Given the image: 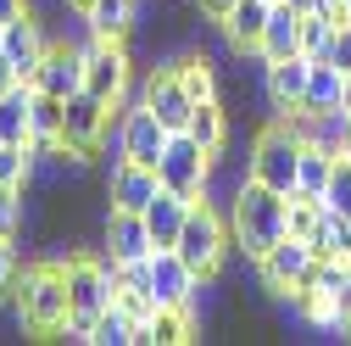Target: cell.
I'll use <instances>...</instances> for the list:
<instances>
[{"instance_id":"83f0119b","label":"cell","mask_w":351,"mask_h":346,"mask_svg":"<svg viewBox=\"0 0 351 346\" xmlns=\"http://www.w3.org/2000/svg\"><path fill=\"white\" fill-rule=\"evenodd\" d=\"M90 346H134V319L112 301V308L95 319V330H90Z\"/></svg>"},{"instance_id":"4316f807","label":"cell","mask_w":351,"mask_h":346,"mask_svg":"<svg viewBox=\"0 0 351 346\" xmlns=\"http://www.w3.org/2000/svg\"><path fill=\"white\" fill-rule=\"evenodd\" d=\"M190 135H195V140H201L212 157H223V146H229V117H223V106H217V101H195Z\"/></svg>"},{"instance_id":"b9f144b4","label":"cell","mask_w":351,"mask_h":346,"mask_svg":"<svg viewBox=\"0 0 351 346\" xmlns=\"http://www.w3.org/2000/svg\"><path fill=\"white\" fill-rule=\"evenodd\" d=\"M340 151H346V157H351V123H346V146H340Z\"/></svg>"},{"instance_id":"603a6c76","label":"cell","mask_w":351,"mask_h":346,"mask_svg":"<svg viewBox=\"0 0 351 346\" xmlns=\"http://www.w3.org/2000/svg\"><path fill=\"white\" fill-rule=\"evenodd\" d=\"M134 12H140V0H95L84 12V23H90L95 39H128L134 34Z\"/></svg>"},{"instance_id":"d6a6232c","label":"cell","mask_w":351,"mask_h":346,"mask_svg":"<svg viewBox=\"0 0 351 346\" xmlns=\"http://www.w3.org/2000/svg\"><path fill=\"white\" fill-rule=\"evenodd\" d=\"M318 62H335L340 73H351V23H340V28H335V39H329V51H324Z\"/></svg>"},{"instance_id":"5bb4252c","label":"cell","mask_w":351,"mask_h":346,"mask_svg":"<svg viewBox=\"0 0 351 346\" xmlns=\"http://www.w3.org/2000/svg\"><path fill=\"white\" fill-rule=\"evenodd\" d=\"M101 235H106V257L112 263H145V257L156 251L145 212H128V207H112V201H106V229Z\"/></svg>"},{"instance_id":"f546056e","label":"cell","mask_w":351,"mask_h":346,"mask_svg":"<svg viewBox=\"0 0 351 346\" xmlns=\"http://www.w3.org/2000/svg\"><path fill=\"white\" fill-rule=\"evenodd\" d=\"M23 246L17 235H0V301H17V279H23Z\"/></svg>"},{"instance_id":"ac0fdd59","label":"cell","mask_w":351,"mask_h":346,"mask_svg":"<svg viewBox=\"0 0 351 346\" xmlns=\"http://www.w3.org/2000/svg\"><path fill=\"white\" fill-rule=\"evenodd\" d=\"M301 17H306V12H295L290 0H274V12H268V28H262L256 56H262V62L295 56V51H301Z\"/></svg>"},{"instance_id":"e575fe53","label":"cell","mask_w":351,"mask_h":346,"mask_svg":"<svg viewBox=\"0 0 351 346\" xmlns=\"http://www.w3.org/2000/svg\"><path fill=\"white\" fill-rule=\"evenodd\" d=\"M234 6H240V0H195V12H201V17H212V23H217V17H229Z\"/></svg>"},{"instance_id":"7402d4cb","label":"cell","mask_w":351,"mask_h":346,"mask_svg":"<svg viewBox=\"0 0 351 346\" xmlns=\"http://www.w3.org/2000/svg\"><path fill=\"white\" fill-rule=\"evenodd\" d=\"M0 140L12 146L34 140V84H17V90L0 95Z\"/></svg>"},{"instance_id":"8992f818","label":"cell","mask_w":351,"mask_h":346,"mask_svg":"<svg viewBox=\"0 0 351 346\" xmlns=\"http://www.w3.org/2000/svg\"><path fill=\"white\" fill-rule=\"evenodd\" d=\"M212 168H217V157L190 135V128H179V135H167V146H162V157H156V179L167 185V190H179V196H206L212 190Z\"/></svg>"},{"instance_id":"52a82bcc","label":"cell","mask_w":351,"mask_h":346,"mask_svg":"<svg viewBox=\"0 0 351 346\" xmlns=\"http://www.w3.org/2000/svg\"><path fill=\"white\" fill-rule=\"evenodd\" d=\"M145 290H151L156 308H195L201 274H195L173 246H156V251L145 257Z\"/></svg>"},{"instance_id":"6da1fadb","label":"cell","mask_w":351,"mask_h":346,"mask_svg":"<svg viewBox=\"0 0 351 346\" xmlns=\"http://www.w3.org/2000/svg\"><path fill=\"white\" fill-rule=\"evenodd\" d=\"M62 268H67V341H90L95 319L112 308V296H117V263L112 257H95V251H67L62 257Z\"/></svg>"},{"instance_id":"7a4b0ae2","label":"cell","mask_w":351,"mask_h":346,"mask_svg":"<svg viewBox=\"0 0 351 346\" xmlns=\"http://www.w3.org/2000/svg\"><path fill=\"white\" fill-rule=\"evenodd\" d=\"M285 212H290V196L256 185V179H245V185L229 196V235H234V246L251 257V263H256L268 246H279V240L290 235V229H285Z\"/></svg>"},{"instance_id":"ba28073f","label":"cell","mask_w":351,"mask_h":346,"mask_svg":"<svg viewBox=\"0 0 351 346\" xmlns=\"http://www.w3.org/2000/svg\"><path fill=\"white\" fill-rule=\"evenodd\" d=\"M84 51V90L90 95H101V101H123V90H128V45L123 39H95L90 34V45H78Z\"/></svg>"},{"instance_id":"e0dca14e","label":"cell","mask_w":351,"mask_h":346,"mask_svg":"<svg viewBox=\"0 0 351 346\" xmlns=\"http://www.w3.org/2000/svg\"><path fill=\"white\" fill-rule=\"evenodd\" d=\"M34 90H45V95H73V90H84V51H73V45H51L45 51V62H39V73H34Z\"/></svg>"},{"instance_id":"9c48e42d","label":"cell","mask_w":351,"mask_h":346,"mask_svg":"<svg viewBox=\"0 0 351 346\" xmlns=\"http://www.w3.org/2000/svg\"><path fill=\"white\" fill-rule=\"evenodd\" d=\"M313 268H318V251L306 246V240H295V235H285L279 246H268V251L256 257V274H262V285H268L274 296L301 290L306 279H313Z\"/></svg>"},{"instance_id":"30bf717a","label":"cell","mask_w":351,"mask_h":346,"mask_svg":"<svg viewBox=\"0 0 351 346\" xmlns=\"http://www.w3.org/2000/svg\"><path fill=\"white\" fill-rule=\"evenodd\" d=\"M106 135H112V101H101L90 90H73L67 95V123H62V146L78 151V157H95Z\"/></svg>"},{"instance_id":"2e32d148","label":"cell","mask_w":351,"mask_h":346,"mask_svg":"<svg viewBox=\"0 0 351 346\" xmlns=\"http://www.w3.org/2000/svg\"><path fill=\"white\" fill-rule=\"evenodd\" d=\"M156 190H162L156 168H145V162H128V157L112 168V179H106V201H112V207H128V212H145Z\"/></svg>"},{"instance_id":"d6986e66","label":"cell","mask_w":351,"mask_h":346,"mask_svg":"<svg viewBox=\"0 0 351 346\" xmlns=\"http://www.w3.org/2000/svg\"><path fill=\"white\" fill-rule=\"evenodd\" d=\"M268 12H274V0H240V6L229 12V17H217V28H223V39L245 56H256V45H262V28H268Z\"/></svg>"},{"instance_id":"836d02e7","label":"cell","mask_w":351,"mask_h":346,"mask_svg":"<svg viewBox=\"0 0 351 346\" xmlns=\"http://www.w3.org/2000/svg\"><path fill=\"white\" fill-rule=\"evenodd\" d=\"M335 313H340V330L351 335V274H346V285L335 290Z\"/></svg>"},{"instance_id":"d590c367","label":"cell","mask_w":351,"mask_h":346,"mask_svg":"<svg viewBox=\"0 0 351 346\" xmlns=\"http://www.w3.org/2000/svg\"><path fill=\"white\" fill-rule=\"evenodd\" d=\"M28 12H34V0H0V23H17Z\"/></svg>"},{"instance_id":"f35d334b","label":"cell","mask_w":351,"mask_h":346,"mask_svg":"<svg viewBox=\"0 0 351 346\" xmlns=\"http://www.w3.org/2000/svg\"><path fill=\"white\" fill-rule=\"evenodd\" d=\"M90 6H95V0H67V12H78V17H84V12H90Z\"/></svg>"},{"instance_id":"7bdbcfd3","label":"cell","mask_w":351,"mask_h":346,"mask_svg":"<svg viewBox=\"0 0 351 346\" xmlns=\"http://www.w3.org/2000/svg\"><path fill=\"white\" fill-rule=\"evenodd\" d=\"M346 23H351V0H346Z\"/></svg>"},{"instance_id":"60d3db41","label":"cell","mask_w":351,"mask_h":346,"mask_svg":"<svg viewBox=\"0 0 351 346\" xmlns=\"http://www.w3.org/2000/svg\"><path fill=\"white\" fill-rule=\"evenodd\" d=\"M346 112H351V73H346Z\"/></svg>"},{"instance_id":"ffe728a7","label":"cell","mask_w":351,"mask_h":346,"mask_svg":"<svg viewBox=\"0 0 351 346\" xmlns=\"http://www.w3.org/2000/svg\"><path fill=\"white\" fill-rule=\"evenodd\" d=\"M184 218H190V196L167 190V185H162V190L151 196V207H145V224H151V240H156V246H173V240H179Z\"/></svg>"},{"instance_id":"4dcf8cb0","label":"cell","mask_w":351,"mask_h":346,"mask_svg":"<svg viewBox=\"0 0 351 346\" xmlns=\"http://www.w3.org/2000/svg\"><path fill=\"white\" fill-rule=\"evenodd\" d=\"M324 201H329L335 212H346V218H351V157H346V151H340V162H335V179H329Z\"/></svg>"},{"instance_id":"ab89813d","label":"cell","mask_w":351,"mask_h":346,"mask_svg":"<svg viewBox=\"0 0 351 346\" xmlns=\"http://www.w3.org/2000/svg\"><path fill=\"white\" fill-rule=\"evenodd\" d=\"M290 6H295V12H318V0H290Z\"/></svg>"},{"instance_id":"74e56055","label":"cell","mask_w":351,"mask_h":346,"mask_svg":"<svg viewBox=\"0 0 351 346\" xmlns=\"http://www.w3.org/2000/svg\"><path fill=\"white\" fill-rule=\"evenodd\" d=\"M318 6H324V12H335V17L346 23V0H318Z\"/></svg>"},{"instance_id":"44dd1931","label":"cell","mask_w":351,"mask_h":346,"mask_svg":"<svg viewBox=\"0 0 351 346\" xmlns=\"http://www.w3.org/2000/svg\"><path fill=\"white\" fill-rule=\"evenodd\" d=\"M195 335L190 308H156L145 324H134V346H184Z\"/></svg>"},{"instance_id":"5b68a950","label":"cell","mask_w":351,"mask_h":346,"mask_svg":"<svg viewBox=\"0 0 351 346\" xmlns=\"http://www.w3.org/2000/svg\"><path fill=\"white\" fill-rule=\"evenodd\" d=\"M229 246H234V235H229V224H223V212H217L206 196H195V201H190V218H184V229H179V240H173V251H179L201 279H212L217 268H223Z\"/></svg>"},{"instance_id":"8fae6325","label":"cell","mask_w":351,"mask_h":346,"mask_svg":"<svg viewBox=\"0 0 351 346\" xmlns=\"http://www.w3.org/2000/svg\"><path fill=\"white\" fill-rule=\"evenodd\" d=\"M167 135L173 128L145 106V101H134L123 117H117V157H128V162H145V168H156V157H162V146H167Z\"/></svg>"},{"instance_id":"3957f363","label":"cell","mask_w":351,"mask_h":346,"mask_svg":"<svg viewBox=\"0 0 351 346\" xmlns=\"http://www.w3.org/2000/svg\"><path fill=\"white\" fill-rule=\"evenodd\" d=\"M17 324L28 335H62L73 308H67V268L62 263H28L17 279Z\"/></svg>"},{"instance_id":"f1b7e54d","label":"cell","mask_w":351,"mask_h":346,"mask_svg":"<svg viewBox=\"0 0 351 346\" xmlns=\"http://www.w3.org/2000/svg\"><path fill=\"white\" fill-rule=\"evenodd\" d=\"M335 28H340V17H335V12H324V6H318V12H306V17H301V51L318 62V56L329 51Z\"/></svg>"},{"instance_id":"ee69618b","label":"cell","mask_w":351,"mask_h":346,"mask_svg":"<svg viewBox=\"0 0 351 346\" xmlns=\"http://www.w3.org/2000/svg\"><path fill=\"white\" fill-rule=\"evenodd\" d=\"M0 28H6V23H0Z\"/></svg>"},{"instance_id":"1f68e13d","label":"cell","mask_w":351,"mask_h":346,"mask_svg":"<svg viewBox=\"0 0 351 346\" xmlns=\"http://www.w3.org/2000/svg\"><path fill=\"white\" fill-rule=\"evenodd\" d=\"M23 196H28V190L0 185V235H17V229H23Z\"/></svg>"},{"instance_id":"cb8c5ba5","label":"cell","mask_w":351,"mask_h":346,"mask_svg":"<svg viewBox=\"0 0 351 346\" xmlns=\"http://www.w3.org/2000/svg\"><path fill=\"white\" fill-rule=\"evenodd\" d=\"M335 162H340V151L306 146V151H301V173H295V196H318V201H324V190H329V179H335Z\"/></svg>"},{"instance_id":"4fadbf2b","label":"cell","mask_w":351,"mask_h":346,"mask_svg":"<svg viewBox=\"0 0 351 346\" xmlns=\"http://www.w3.org/2000/svg\"><path fill=\"white\" fill-rule=\"evenodd\" d=\"M306 78H313V56L295 51V56H279V62H262V84H268V106L279 117L301 112L306 101Z\"/></svg>"},{"instance_id":"484cf974","label":"cell","mask_w":351,"mask_h":346,"mask_svg":"<svg viewBox=\"0 0 351 346\" xmlns=\"http://www.w3.org/2000/svg\"><path fill=\"white\" fill-rule=\"evenodd\" d=\"M306 246H313L318 257H346V263H351V218H346V212H335V207L324 201V218H318V235L306 240Z\"/></svg>"},{"instance_id":"d4e9b609","label":"cell","mask_w":351,"mask_h":346,"mask_svg":"<svg viewBox=\"0 0 351 346\" xmlns=\"http://www.w3.org/2000/svg\"><path fill=\"white\" fill-rule=\"evenodd\" d=\"M173 73L184 78V90L195 101H217V62L206 51H184V56H173Z\"/></svg>"},{"instance_id":"7c38bea8","label":"cell","mask_w":351,"mask_h":346,"mask_svg":"<svg viewBox=\"0 0 351 346\" xmlns=\"http://www.w3.org/2000/svg\"><path fill=\"white\" fill-rule=\"evenodd\" d=\"M140 101L179 135V128H190V117H195V95L184 90V78L173 73V62H162V67H151V78H145V90H140Z\"/></svg>"},{"instance_id":"8d00e7d4","label":"cell","mask_w":351,"mask_h":346,"mask_svg":"<svg viewBox=\"0 0 351 346\" xmlns=\"http://www.w3.org/2000/svg\"><path fill=\"white\" fill-rule=\"evenodd\" d=\"M17 84H23V78H17V67H12V56L0 51V95H6V90H17Z\"/></svg>"},{"instance_id":"277c9868","label":"cell","mask_w":351,"mask_h":346,"mask_svg":"<svg viewBox=\"0 0 351 346\" xmlns=\"http://www.w3.org/2000/svg\"><path fill=\"white\" fill-rule=\"evenodd\" d=\"M301 151H306V140L295 135V123H290V117H279V123H268V128H262V135H256V146L245 151V173H251L256 185L279 190V196H295Z\"/></svg>"},{"instance_id":"9a60e30c","label":"cell","mask_w":351,"mask_h":346,"mask_svg":"<svg viewBox=\"0 0 351 346\" xmlns=\"http://www.w3.org/2000/svg\"><path fill=\"white\" fill-rule=\"evenodd\" d=\"M0 51L12 56V67H17V78H23V84H34L39 62H45V51H51L45 23H39L34 12H28V17H17V23H6V28H0Z\"/></svg>"}]
</instances>
